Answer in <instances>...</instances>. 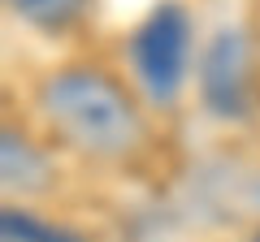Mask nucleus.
Returning a JSON list of instances; mask_svg holds the SVG:
<instances>
[{
    "label": "nucleus",
    "mask_w": 260,
    "mask_h": 242,
    "mask_svg": "<svg viewBox=\"0 0 260 242\" xmlns=\"http://www.w3.org/2000/svg\"><path fill=\"white\" fill-rule=\"evenodd\" d=\"M39 112L70 151L126 165L148 147V121L135 95L100 65H65L39 83Z\"/></svg>",
    "instance_id": "1"
},
{
    "label": "nucleus",
    "mask_w": 260,
    "mask_h": 242,
    "mask_svg": "<svg viewBox=\"0 0 260 242\" xmlns=\"http://www.w3.org/2000/svg\"><path fill=\"white\" fill-rule=\"evenodd\" d=\"M191 35L195 22L178 0L152 5L148 18L130 30V69L143 100L156 108H174L191 78Z\"/></svg>",
    "instance_id": "2"
},
{
    "label": "nucleus",
    "mask_w": 260,
    "mask_h": 242,
    "mask_svg": "<svg viewBox=\"0 0 260 242\" xmlns=\"http://www.w3.org/2000/svg\"><path fill=\"white\" fill-rule=\"evenodd\" d=\"M256 91V52L243 26H217L195 61V95L208 117L243 121Z\"/></svg>",
    "instance_id": "3"
},
{
    "label": "nucleus",
    "mask_w": 260,
    "mask_h": 242,
    "mask_svg": "<svg viewBox=\"0 0 260 242\" xmlns=\"http://www.w3.org/2000/svg\"><path fill=\"white\" fill-rule=\"evenodd\" d=\"M52 160L39 143H30L22 130L5 126L0 130V186L5 195H18V199H30V195H44L52 190Z\"/></svg>",
    "instance_id": "4"
},
{
    "label": "nucleus",
    "mask_w": 260,
    "mask_h": 242,
    "mask_svg": "<svg viewBox=\"0 0 260 242\" xmlns=\"http://www.w3.org/2000/svg\"><path fill=\"white\" fill-rule=\"evenodd\" d=\"M5 5L18 22H26L39 35H65L91 13V0H5Z\"/></svg>",
    "instance_id": "5"
},
{
    "label": "nucleus",
    "mask_w": 260,
    "mask_h": 242,
    "mask_svg": "<svg viewBox=\"0 0 260 242\" xmlns=\"http://www.w3.org/2000/svg\"><path fill=\"white\" fill-rule=\"evenodd\" d=\"M0 238L5 242H91L87 233L70 229V225H56L48 216L30 212V208H18V204H5V212H0Z\"/></svg>",
    "instance_id": "6"
},
{
    "label": "nucleus",
    "mask_w": 260,
    "mask_h": 242,
    "mask_svg": "<svg viewBox=\"0 0 260 242\" xmlns=\"http://www.w3.org/2000/svg\"><path fill=\"white\" fill-rule=\"evenodd\" d=\"M251 242H260V229H256V233H251Z\"/></svg>",
    "instance_id": "7"
}]
</instances>
